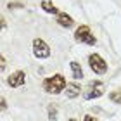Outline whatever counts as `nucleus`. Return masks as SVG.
<instances>
[{
    "label": "nucleus",
    "instance_id": "1",
    "mask_svg": "<svg viewBox=\"0 0 121 121\" xmlns=\"http://www.w3.org/2000/svg\"><path fill=\"white\" fill-rule=\"evenodd\" d=\"M43 90H45L47 93H60L62 90H66V86H68V83H66V78L62 74H52L48 76V78L43 80Z\"/></svg>",
    "mask_w": 121,
    "mask_h": 121
},
{
    "label": "nucleus",
    "instance_id": "2",
    "mask_svg": "<svg viewBox=\"0 0 121 121\" xmlns=\"http://www.w3.org/2000/svg\"><path fill=\"white\" fill-rule=\"evenodd\" d=\"M74 40L78 42V43H86V45H95V43H97V38L93 36L90 26H86V24H81V26L76 28V31H74Z\"/></svg>",
    "mask_w": 121,
    "mask_h": 121
},
{
    "label": "nucleus",
    "instance_id": "3",
    "mask_svg": "<svg viewBox=\"0 0 121 121\" xmlns=\"http://www.w3.org/2000/svg\"><path fill=\"white\" fill-rule=\"evenodd\" d=\"M88 64H90V69L95 74H106L107 73V62L99 56V54H90L88 56Z\"/></svg>",
    "mask_w": 121,
    "mask_h": 121
},
{
    "label": "nucleus",
    "instance_id": "4",
    "mask_svg": "<svg viewBox=\"0 0 121 121\" xmlns=\"http://www.w3.org/2000/svg\"><path fill=\"white\" fill-rule=\"evenodd\" d=\"M33 56L36 59L50 57V47L47 45L45 40H42V38H35V40H33Z\"/></svg>",
    "mask_w": 121,
    "mask_h": 121
},
{
    "label": "nucleus",
    "instance_id": "5",
    "mask_svg": "<svg viewBox=\"0 0 121 121\" xmlns=\"http://www.w3.org/2000/svg\"><path fill=\"white\" fill-rule=\"evenodd\" d=\"M104 92H106V86H104L102 81H92V83L88 85V90H86L83 93V97L86 99V100H92V99H99L104 95Z\"/></svg>",
    "mask_w": 121,
    "mask_h": 121
},
{
    "label": "nucleus",
    "instance_id": "6",
    "mask_svg": "<svg viewBox=\"0 0 121 121\" xmlns=\"http://www.w3.org/2000/svg\"><path fill=\"white\" fill-rule=\"evenodd\" d=\"M24 83H26V73L24 71H14V73L9 74V78H7V85L12 86V88L23 86Z\"/></svg>",
    "mask_w": 121,
    "mask_h": 121
},
{
    "label": "nucleus",
    "instance_id": "7",
    "mask_svg": "<svg viewBox=\"0 0 121 121\" xmlns=\"http://www.w3.org/2000/svg\"><path fill=\"white\" fill-rule=\"evenodd\" d=\"M56 23H57L59 26H62V28H71V26L74 24V21H73L71 16H68L66 12H59V14L56 16Z\"/></svg>",
    "mask_w": 121,
    "mask_h": 121
},
{
    "label": "nucleus",
    "instance_id": "8",
    "mask_svg": "<svg viewBox=\"0 0 121 121\" xmlns=\"http://www.w3.org/2000/svg\"><path fill=\"white\" fill-rule=\"evenodd\" d=\"M64 93H66V97H68V99H76L81 93V86L78 83H68Z\"/></svg>",
    "mask_w": 121,
    "mask_h": 121
},
{
    "label": "nucleus",
    "instance_id": "9",
    "mask_svg": "<svg viewBox=\"0 0 121 121\" xmlns=\"http://www.w3.org/2000/svg\"><path fill=\"white\" fill-rule=\"evenodd\" d=\"M40 7H42L43 10H45V12H48V14H56V16H57V14L60 12V10H59V9L56 7V5H54V4L50 2V0H43V2L40 4Z\"/></svg>",
    "mask_w": 121,
    "mask_h": 121
},
{
    "label": "nucleus",
    "instance_id": "10",
    "mask_svg": "<svg viewBox=\"0 0 121 121\" xmlns=\"http://www.w3.org/2000/svg\"><path fill=\"white\" fill-rule=\"evenodd\" d=\"M71 71H73V78L74 80H81V78H83V69H81L80 62L73 60V62H71Z\"/></svg>",
    "mask_w": 121,
    "mask_h": 121
},
{
    "label": "nucleus",
    "instance_id": "11",
    "mask_svg": "<svg viewBox=\"0 0 121 121\" xmlns=\"http://www.w3.org/2000/svg\"><path fill=\"white\" fill-rule=\"evenodd\" d=\"M109 100L121 106V90H114V92H111V93H109Z\"/></svg>",
    "mask_w": 121,
    "mask_h": 121
},
{
    "label": "nucleus",
    "instance_id": "12",
    "mask_svg": "<svg viewBox=\"0 0 121 121\" xmlns=\"http://www.w3.org/2000/svg\"><path fill=\"white\" fill-rule=\"evenodd\" d=\"M48 119H50V121H56L57 119V109H56L54 104L48 106Z\"/></svg>",
    "mask_w": 121,
    "mask_h": 121
},
{
    "label": "nucleus",
    "instance_id": "13",
    "mask_svg": "<svg viewBox=\"0 0 121 121\" xmlns=\"http://www.w3.org/2000/svg\"><path fill=\"white\" fill-rule=\"evenodd\" d=\"M16 7H19V9H21V7H23V4H19V2H14V4L10 2V4H9V9H16Z\"/></svg>",
    "mask_w": 121,
    "mask_h": 121
},
{
    "label": "nucleus",
    "instance_id": "14",
    "mask_svg": "<svg viewBox=\"0 0 121 121\" xmlns=\"http://www.w3.org/2000/svg\"><path fill=\"white\" fill-rule=\"evenodd\" d=\"M83 121H97V118H93L92 114H86V116L83 118Z\"/></svg>",
    "mask_w": 121,
    "mask_h": 121
},
{
    "label": "nucleus",
    "instance_id": "15",
    "mask_svg": "<svg viewBox=\"0 0 121 121\" xmlns=\"http://www.w3.org/2000/svg\"><path fill=\"white\" fill-rule=\"evenodd\" d=\"M5 66H7V60H5V57L2 56V66H0V68H2V71L5 69Z\"/></svg>",
    "mask_w": 121,
    "mask_h": 121
},
{
    "label": "nucleus",
    "instance_id": "16",
    "mask_svg": "<svg viewBox=\"0 0 121 121\" xmlns=\"http://www.w3.org/2000/svg\"><path fill=\"white\" fill-rule=\"evenodd\" d=\"M7 109V102H5V99L2 97V111H5Z\"/></svg>",
    "mask_w": 121,
    "mask_h": 121
},
{
    "label": "nucleus",
    "instance_id": "17",
    "mask_svg": "<svg viewBox=\"0 0 121 121\" xmlns=\"http://www.w3.org/2000/svg\"><path fill=\"white\" fill-rule=\"evenodd\" d=\"M69 121H78V119H69Z\"/></svg>",
    "mask_w": 121,
    "mask_h": 121
}]
</instances>
